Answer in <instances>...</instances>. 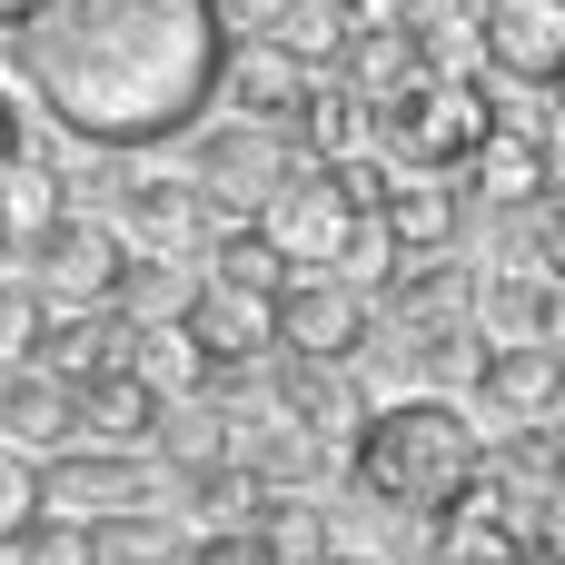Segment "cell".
<instances>
[{
	"instance_id": "6da1fadb",
	"label": "cell",
	"mask_w": 565,
	"mask_h": 565,
	"mask_svg": "<svg viewBox=\"0 0 565 565\" xmlns=\"http://www.w3.org/2000/svg\"><path fill=\"white\" fill-rule=\"evenodd\" d=\"M20 99L70 149H159L218 109L228 0H20L0 20Z\"/></svg>"
},
{
	"instance_id": "7a4b0ae2",
	"label": "cell",
	"mask_w": 565,
	"mask_h": 565,
	"mask_svg": "<svg viewBox=\"0 0 565 565\" xmlns=\"http://www.w3.org/2000/svg\"><path fill=\"white\" fill-rule=\"evenodd\" d=\"M477 477H487V427L447 387H407V397H377L348 417V487L407 526L447 516Z\"/></svg>"
},
{
	"instance_id": "3957f363",
	"label": "cell",
	"mask_w": 565,
	"mask_h": 565,
	"mask_svg": "<svg viewBox=\"0 0 565 565\" xmlns=\"http://www.w3.org/2000/svg\"><path fill=\"white\" fill-rule=\"evenodd\" d=\"M487 119H497V99H487L467 70H407L397 89L367 99V149H377L387 169H427V179H447V169L487 139Z\"/></svg>"
},
{
	"instance_id": "277c9868",
	"label": "cell",
	"mask_w": 565,
	"mask_h": 565,
	"mask_svg": "<svg viewBox=\"0 0 565 565\" xmlns=\"http://www.w3.org/2000/svg\"><path fill=\"white\" fill-rule=\"evenodd\" d=\"M377 348V298L338 268H288L268 288V358H318V367H358Z\"/></svg>"
},
{
	"instance_id": "5b68a950",
	"label": "cell",
	"mask_w": 565,
	"mask_h": 565,
	"mask_svg": "<svg viewBox=\"0 0 565 565\" xmlns=\"http://www.w3.org/2000/svg\"><path fill=\"white\" fill-rule=\"evenodd\" d=\"M179 139H189V169L179 179L209 199V218H248L278 189V169H288V139L268 119H238V109H199Z\"/></svg>"
},
{
	"instance_id": "8992f818",
	"label": "cell",
	"mask_w": 565,
	"mask_h": 565,
	"mask_svg": "<svg viewBox=\"0 0 565 565\" xmlns=\"http://www.w3.org/2000/svg\"><path fill=\"white\" fill-rule=\"evenodd\" d=\"M248 218L268 228V248H278L288 268H338V248H348V228H358V209L338 199L328 159H288V169H278V189H268Z\"/></svg>"
},
{
	"instance_id": "52a82bcc",
	"label": "cell",
	"mask_w": 565,
	"mask_h": 565,
	"mask_svg": "<svg viewBox=\"0 0 565 565\" xmlns=\"http://www.w3.org/2000/svg\"><path fill=\"white\" fill-rule=\"evenodd\" d=\"M109 169H119V189H109V228H119V248H139V258H199V228H209V199L189 189V179H159V169H129V149H109Z\"/></svg>"
},
{
	"instance_id": "ba28073f",
	"label": "cell",
	"mask_w": 565,
	"mask_h": 565,
	"mask_svg": "<svg viewBox=\"0 0 565 565\" xmlns=\"http://www.w3.org/2000/svg\"><path fill=\"white\" fill-rule=\"evenodd\" d=\"M30 477H40V507H60V516H109V507L159 497L149 447H89V437H70V447L30 457Z\"/></svg>"
},
{
	"instance_id": "9c48e42d",
	"label": "cell",
	"mask_w": 565,
	"mask_h": 565,
	"mask_svg": "<svg viewBox=\"0 0 565 565\" xmlns=\"http://www.w3.org/2000/svg\"><path fill=\"white\" fill-rule=\"evenodd\" d=\"M179 338H189L199 367H209L199 397H218V387H238V367H268V298L218 288V278H189V298H179Z\"/></svg>"
},
{
	"instance_id": "30bf717a",
	"label": "cell",
	"mask_w": 565,
	"mask_h": 565,
	"mask_svg": "<svg viewBox=\"0 0 565 565\" xmlns=\"http://www.w3.org/2000/svg\"><path fill=\"white\" fill-rule=\"evenodd\" d=\"M467 387H477V407L497 427H546L565 397V358H556V338H487Z\"/></svg>"
},
{
	"instance_id": "8fae6325",
	"label": "cell",
	"mask_w": 565,
	"mask_h": 565,
	"mask_svg": "<svg viewBox=\"0 0 565 565\" xmlns=\"http://www.w3.org/2000/svg\"><path fill=\"white\" fill-rule=\"evenodd\" d=\"M20 258H30V288H40V298H109V278H119V258H129V248H119V228H109L99 209H79V199H70V209L30 238Z\"/></svg>"
},
{
	"instance_id": "7c38bea8",
	"label": "cell",
	"mask_w": 565,
	"mask_h": 565,
	"mask_svg": "<svg viewBox=\"0 0 565 565\" xmlns=\"http://www.w3.org/2000/svg\"><path fill=\"white\" fill-rule=\"evenodd\" d=\"M477 60L516 89H556L565 70V0H477Z\"/></svg>"
},
{
	"instance_id": "4fadbf2b",
	"label": "cell",
	"mask_w": 565,
	"mask_h": 565,
	"mask_svg": "<svg viewBox=\"0 0 565 565\" xmlns=\"http://www.w3.org/2000/svg\"><path fill=\"white\" fill-rule=\"evenodd\" d=\"M159 387L139 377V367H99V377H79L70 387V437H89V447H149V427H159Z\"/></svg>"
},
{
	"instance_id": "5bb4252c",
	"label": "cell",
	"mask_w": 565,
	"mask_h": 565,
	"mask_svg": "<svg viewBox=\"0 0 565 565\" xmlns=\"http://www.w3.org/2000/svg\"><path fill=\"white\" fill-rule=\"evenodd\" d=\"M377 228H387L397 258H427V248H457L467 238V199L447 179H427V169H397V189L377 199Z\"/></svg>"
},
{
	"instance_id": "9a60e30c",
	"label": "cell",
	"mask_w": 565,
	"mask_h": 565,
	"mask_svg": "<svg viewBox=\"0 0 565 565\" xmlns=\"http://www.w3.org/2000/svg\"><path fill=\"white\" fill-rule=\"evenodd\" d=\"M467 328L477 338H556V268H487V288H467Z\"/></svg>"
},
{
	"instance_id": "2e32d148",
	"label": "cell",
	"mask_w": 565,
	"mask_h": 565,
	"mask_svg": "<svg viewBox=\"0 0 565 565\" xmlns=\"http://www.w3.org/2000/svg\"><path fill=\"white\" fill-rule=\"evenodd\" d=\"M89 536H99V565H179V556H189V526H179L159 497L89 516Z\"/></svg>"
},
{
	"instance_id": "e0dca14e",
	"label": "cell",
	"mask_w": 565,
	"mask_h": 565,
	"mask_svg": "<svg viewBox=\"0 0 565 565\" xmlns=\"http://www.w3.org/2000/svg\"><path fill=\"white\" fill-rule=\"evenodd\" d=\"M199 258H209L199 278H218V288H248V298H268V288L288 278V258L268 248V228H258V218H209V228H199Z\"/></svg>"
},
{
	"instance_id": "ac0fdd59",
	"label": "cell",
	"mask_w": 565,
	"mask_h": 565,
	"mask_svg": "<svg viewBox=\"0 0 565 565\" xmlns=\"http://www.w3.org/2000/svg\"><path fill=\"white\" fill-rule=\"evenodd\" d=\"M60 209H70V179H60V169H40L30 149H20V159H0V248H10V258H20Z\"/></svg>"
},
{
	"instance_id": "d6986e66",
	"label": "cell",
	"mask_w": 565,
	"mask_h": 565,
	"mask_svg": "<svg viewBox=\"0 0 565 565\" xmlns=\"http://www.w3.org/2000/svg\"><path fill=\"white\" fill-rule=\"evenodd\" d=\"M0 565H99V536H89V516L30 507V516H20V536L0 546Z\"/></svg>"
},
{
	"instance_id": "ffe728a7",
	"label": "cell",
	"mask_w": 565,
	"mask_h": 565,
	"mask_svg": "<svg viewBox=\"0 0 565 565\" xmlns=\"http://www.w3.org/2000/svg\"><path fill=\"white\" fill-rule=\"evenodd\" d=\"M40 288H30V268H0V367H20L30 358V328H40Z\"/></svg>"
},
{
	"instance_id": "44dd1931",
	"label": "cell",
	"mask_w": 565,
	"mask_h": 565,
	"mask_svg": "<svg viewBox=\"0 0 565 565\" xmlns=\"http://www.w3.org/2000/svg\"><path fill=\"white\" fill-rule=\"evenodd\" d=\"M179 565H288V556H278V546H268L258 526H199Z\"/></svg>"
},
{
	"instance_id": "7402d4cb",
	"label": "cell",
	"mask_w": 565,
	"mask_h": 565,
	"mask_svg": "<svg viewBox=\"0 0 565 565\" xmlns=\"http://www.w3.org/2000/svg\"><path fill=\"white\" fill-rule=\"evenodd\" d=\"M40 507V477H30V457L20 447H0V546L20 536V516Z\"/></svg>"
},
{
	"instance_id": "603a6c76",
	"label": "cell",
	"mask_w": 565,
	"mask_h": 565,
	"mask_svg": "<svg viewBox=\"0 0 565 565\" xmlns=\"http://www.w3.org/2000/svg\"><path fill=\"white\" fill-rule=\"evenodd\" d=\"M20 149H30V139H20V99L0 89V159H20Z\"/></svg>"
},
{
	"instance_id": "cb8c5ba5",
	"label": "cell",
	"mask_w": 565,
	"mask_h": 565,
	"mask_svg": "<svg viewBox=\"0 0 565 565\" xmlns=\"http://www.w3.org/2000/svg\"><path fill=\"white\" fill-rule=\"evenodd\" d=\"M308 565H387V556H367V546H338V536H328V546H318Z\"/></svg>"
}]
</instances>
